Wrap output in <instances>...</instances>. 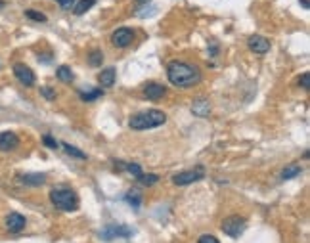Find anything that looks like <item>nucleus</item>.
<instances>
[{
  "label": "nucleus",
  "mask_w": 310,
  "mask_h": 243,
  "mask_svg": "<svg viewBox=\"0 0 310 243\" xmlns=\"http://www.w3.org/2000/svg\"><path fill=\"white\" fill-rule=\"evenodd\" d=\"M167 77H169L171 84L178 86V89H190V86H195L201 82V71L195 65L184 63L178 59H174L167 65Z\"/></svg>",
  "instance_id": "1"
},
{
  "label": "nucleus",
  "mask_w": 310,
  "mask_h": 243,
  "mask_svg": "<svg viewBox=\"0 0 310 243\" xmlns=\"http://www.w3.org/2000/svg\"><path fill=\"white\" fill-rule=\"evenodd\" d=\"M167 115L159 109H150L136 113L129 119V126L134 130H150V128H157V126L165 125Z\"/></svg>",
  "instance_id": "2"
},
{
  "label": "nucleus",
  "mask_w": 310,
  "mask_h": 243,
  "mask_svg": "<svg viewBox=\"0 0 310 243\" xmlns=\"http://www.w3.org/2000/svg\"><path fill=\"white\" fill-rule=\"evenodd\" d=\"M52 205L59 211H77L79 209V195L69 188H56L50 192Z\"/></svg>",
  "instance_id": "3"
},
{
  "label": "nucleus",
  "mask_w": 310,
  "mask_h": 243,
  "mask_svg": "<svg viewBox=\"0 0 310 243\" xmlns=\"http://www.w3.org/2000/svg\"><path fill=\"white\" fill-rule=\"evenodd\" d=\"M247 228V222L243 216H239V214H232L228 218H224L222 220V232L226 234L228 237H239Z\"/></svg>",
  "instance_id": "4"
},
{
  "label": "nucleus",
  "mask_w": 310,
  "mask_h": 243,
  "mask_svg": "<svg viewBox=\"0 0 310 243\" xmlns=\"http://www.w3.org/2000/svg\"><path fill=\"white\" fill-rule=\"evenodd\" d=\"M203 178H205V169L199 165V167H194V169H190V170H182L178 174H174L173 184L174 186H190V184H194V182L203 180Z\"/></svg>",
  "instance_id": "5"
},
{
  "label": "nucleus",
  "mask_w": 310,
  "mask_h": 243,
  "mask_svg": "<svg viewBox=\"0 0 310 243\" xmlns=\"http://www.w3.org/2000/svg\"><path fill=\"white\" fill-rule=\"evenodd\" d=\"M132 40H134V31L129 29V27H121L111 35V42L117 48H129L132 45Z\"/></svg>",
  "instance_id": "6"
},
{
  "label": "nucleus",
  "mask_w": 310,
  "mask_h": 243,
  "mask_svg": "<svg viewBox=\"0 0 310 243\" xmlns=\"http://www.w3.org/2000/svg\"><path fill=\"white\" fill-rule=\"evenodd\" d=\"M14 75L17 77V81L22 82V84H25V86H33L35 84V73L25 63H15Z\"/></svg>",
  "instance_id": "7"
},
{
  "label": "nucleus",
  "mask_w": 310,
  "mask_h": 243,
  "mask_svg": "<svg viewBox=\"0 0 310 243\" xmlns=\"http://www.w3.org/2000/svg\"><path fill=\"white\" fill-rule=\"evenodd\" d=\"M247 46H249L251 52L262 56V54H266V52L270 50V40L260 37V35H253V37H249V40H247Z\"/></svg>",
  "instance_id": "8"
},
{
  "label": "nucleus",
  "mask_w": 310,
  "mask_h": 243,
  "mask_svg": "<svg viewBox=\"0 0 310 243\" xmlns=\"http://www.w3.org/2000/svg\"><path fill=\"white\" fill-rule=\"evenodd\" d=\"M165 94H167V89L163 84H159V82H148L144 86V96L148 98V100H152V102H159Z\"/></svg>",
  "instance_id": "9"
},
{
  "label": "nucleus",
  "mask_w": 310,
  "mask_h": 243,
  "mask_svg": "<svg viewBox=\"0 0 310 243\" xmlns=\"http://www.w3.org/2000/svg\"><path fill=\"white\" fill-rule=\"evenodd\" d=\"M134 234V230H130L129 226H109L101 232V237L109 241V239H113V237H129Z\"/></svg>",
  "instance_id": "10"
},
{
  "label": "nucleus",
  "mask_w": 310,
  "mask_h": 243,
  "mask_svg": "<svg viewBox=\"0 0 310 243\" xmlns=\"http://www.w3.org/2000/svg\"><path fill=\"white\" fill-rule=\"evenodd\" d=\"M6 228L8 232H12V234L22 232V230L25 228V216L19 213H10L6 216Z\"/></svg>",
  "instance_id": "11"
},
{
  "label": "nucleus",
  "mask_w": 310,
  "mask_h": 243,
  "mask_svg": "<svg viewBox=\"0 0 310 243\" xmlns=\"http://www.w3.org/2000/svg\"><path fill=\"white\" fill-rule=\"evenodd\" d=\"M19 144V138L15 132H2L0 134V151H12Z\"/></svg>",
  "instance_id": "12"
},
{
  "label": "nucleus",
  "mask_w": 310,
  "mask_h": 243,
  "mask_svg": "<svg viewBox=\"0 0 310 243\" xmlns=\"http://www.w3.org/2000/svg\"><path fill=\"white\" fill-rule=\"evenodd\" d=\"M192 113L197 115V117H209L211 115L209 100H205V98H197V100H194V103H192Z\"/></svg>",
  "instance_id": "13"
},
{
  "label": "nucleus",
  "mask_w": 310,
  "mask_h": 243,
  "mask_svg": "<svg viewBox=\"0 0 310 243\" xmlns=\"http://www.w3.org/2000/svg\"><path fill=\"white\" fill-rule=\"evenodd\" d=\"M19 182L25 186H31V188H36V186H43L44 182H46V174H40V172L22 174V176H19Z\"/></svg>",
  "instance_id": "14"
},
{
  "label": "nucleus",
  "mask_w": 310,
  "mask_h": 243,
  "mask_svg": "<svg viewBox=\"0 0 310 243\" xmlns=\"http://www.w3.org/2000/svg\"><path fill=\"white\" fill-rule=\"evenodd\" d=\"M115 79H117V71L115 67H108V69H104L98 77V82H100L101 89H109V86H113L115 84Z\"/></svg>",
  "instance_id": "15"
},
{
  "label": "nucleus",
  "mask_w": 310,
  "mask_h": 243,
  "mask_svg": "<svg viewBox=\"0 0 310 243\" xmlns=\"http://www.w3.org/2000/svg\"><path fill=\"white\" fill-rule=\"evenodd\" d=\"M301 172H303V167H301L299 163H291V165H287L285 169L281 170V178H283V180H291V178L299 176Z\"/></svg>",
  "instance_id": "16"
},
{
  "label": "nucleus",
  "mask_w": 310,
  "mask_h": 243,
  "mask_svg": "<svg viewBox=\"0 0 310 243\" xmlns=\"http://www.w3.org/2000/svg\"><path fill=\"white\" fill-rule=\"evenodd\" d=\"M96 4V0H77V4H75V8H73V14L75 15H82L87 14L88 10Z\"/></svg>",
  "instance_id": "17"
},
{
  "label": "nucleus",
  "mask_w": 310,
  "mask_h": 243,
  "mask_svg": "<svg viewBox=\"0 0 310 243\" xmlns=\"http://www.w3.org/2000/svg\"><path fill=\"white\" fill-rule=\"evenodd\" d=\"M125 199H127V203H129V205H132L134 207V209H138V207L142 205V193L138 192V190H130L129 193H127V195H125Z\"/></svg>",
  "instance_id": "18"
},
{
  "label": "nucleus",
  "mask_w": 310,
  "mask_h": 243,
  "mask_svg": "<svg viewBox=\"0 0 310 243\" xmlns=\"http://www.w3.org/2000/svg\"><path fill=\"white\" fill-rule=\"evenodd\" d=\"M56 75H58V79L61 82H65V84H69V82H73V71L69 69L67 65H61V67H58V71H56Z\"/></svg>",
  "instance_id": "19"
},
{
  "label": "nucleus",
  "mask_w": 310,
  "mask_h": 243,
  "mask_svg": "<svg viewBox=\"0 0 310 243\" xmlns=\"http://www.w3.org/2000/svg\"><path fill=\"white\" fill-rule=\"evenodd\" d=\"M136 180H138V184H142V186H153L159 182V176L157 174H152V172H150V174H144V172H142Z\"/></svg>",
  "instance_id": "20"
},
{
  "label": "nucleus",
  "mask_w": 310,
  "mask_h": 243,
  "mask_svg": "<svg viewBox=\"0 0 310 243\" xmlns=\"http://www.w3.org/2000/svg\"><path fill=\"white\" fill-rule=\"evenodd\" d=\"M64 149H65V153L75 157V159H80V161H85V159H87V153H82L80 149H77V147L71 146V144H64Z\"/></svg>",
  "instance_id": "21"
},
{
  "label": "nucleus",
  "mask_w": 310,
  "mask_h": 243,
  "mask_svg": "<svg viewBox=\"0 0 310 243\" xmlns=\"http://www.w3.org/2000/svg\"><path fill=\"white\" fill-rule=\"evenodd\" d=\"M101 61H104V54H101V50H92L88 54V63L92 67L101 65Z\"/></svg>",
  "instance_id": "22"
},
{
  "label": "nucleus",
  "mask_w": 310,
  "mask_h": 243,
  "mask_svg": "<svg viewBox=\"0 0 310 243\" xmlns=\"http://www.w3.org/2000/svg\"><path fill=\"white\" fill-rule=\"evenodd\" d=\"M104 92L101 89H94V90H88V92H80V100H85V102H94V100H98Z\"/></svg>",
  "instance_id": "23"
},
{
  "label": "nucleus",
  "mask_w": 310,
  "mask_h": 243,
  "mask_svg": "<svg viewBox=\"0 0 310 243\" xmlns=\"http://www.w3.org/2000/svg\"><path fill=\"white\" fill-rule=\"evenodd\" d=\"M25 15H27L29 19H33V21H40V23L46 21V15H44L43 12H36V10H25Z\"/></svg>",
  "instance_id": "24"
},
{
  "label": "nucleus",
  "mask_w": 310,
  "mask_h": 243,
  "mask_svg": "<svg viewBox=\"0 0 310 243\" xmlns=\"http://www.w3.org/2000/svg\"><path fill=\"white\" fill-rule=\"evenodd\" d=\"M125 167H127V170H129L130 174H134L136 178L142 174V167H140L138 163H129V165H125Z\"/></svg>",
  "instance_id": "25"
},
{
  "label": "nucleus",
  "mask_w": 310,
  "mask_h": 243,
  "mask_svg": "<svg viewBox=\"0 0 310 243\" xmlns=\"http://www.w3.org/2000/svg\"><path fill=\"white\" fill-rule=\"evenodd\" d=\"M43 142L46 147H50V149H58V142L52 138L50 134H46V136H43Z\"/></svg>",
  "instance_id": "26"
},
{
  "label": "nucleus",
  "mask_w": 310,
  "mask_h": 243,
  "mask_svg": "<svg viewBox=\"0 0 310 243\" xmlns=\"http://www.w3.org/2000/svg\"><path fill=\"white\" fill-rule=\"evenodd\" d=\"M40 94H43L46 100H56V92H54V89H50V86H44V89H40Z\"/></svg>",
  "instance_id": "27"
},
{
  "label": "nucleus",
  "mask_w": 310,
  "mask_h": 243,
  "mask_svg": "<svg viewBox=\"0 0 310 243\" xmlns=\"http://www.w3.org/2000/svg\"><path fill=\"white\" fill-rule=\"evenodd\" d=\"M155 12H157V10H155V8H142V10H138V15H140V17H150V15L152 14H155Z\"/></svg>",
  "instance_id": "28"
},
{
  "label": "nucleus",
  "mask_w": 310,
  "mask_h": 243,
  "mask_svg": "<svg viewBox=\"0 0 310 243\" xmlns=\"http://www.w3.org/2000/svg\"><path fill=\"white\" fill-rule=\"evenodd\" d=\"M197 243H220V241H218L215 236H209V234H207V236L199 237V239H197Z\"/></svg>",
  "instance_id": "29"
},
{
  "label": "nucleus",
  "mask_w": 310,
  "mask_h": 243,
  "mask_svg": "<svg viewBox=\"0 0 310 243\" xmlns=\"http://www.w3.org/2000/svg\"><path fill=\"white\" fill-rule=\"evenodd\" d=\"M301 86H303L304 90H310V75L308 73L301 75Z\"/></svg>",
  "instance_id": "30"
},
{
  "label": "nucleus",
  "mask_w": 310,
  "mask_h": 243,
  "mask_svg": "<svg viewBox=\"0 0 310 243\" xmlns=\"http://www.w3.org/2000/svg\"><path fill=\"white\" fill-rule=\"evenodd\" d=\"M73 2H75V0H59L61 8H65V10H67V8H71V6H73Z\"/></svg>",
  "instance_id": "31"
},
{
  "label": "nucleus",
  "mask_w": 310,
  "mask_h": 243,
  "mask_svg": "<svg viewBox=\"0 0 310 243\" xmlns=\"http://www.w3.org/2000/svg\"><path fill=\"white\" fill-rule=\"evenodd\" d=\"M301 2H303V6L306 8V10H308V2H306V0H301Z\"/></svg>",
  "instance_id": "32"
},
{
  "label": "nucleus",
  "mask_w": 310,
  "mask_h": 243,
  "mask_svg": "<svg viewBox=\"0 0 310 243\" xmlns=\"http://www.w3.org/2000/svg\"><path fill=\"white\" fill-rule=\"evenodd\" d=\"M4 6H6V4H4V0H0V10H2Z\"/></svg>",
  "instance_id": "33"
},
{
  "label": "nucleus",
  "mask_w": 310,
  "mask_h": 243,
  "mask_svg": "<svg viewBox=\"0 0 310 243\" xmlns=\"http://www.w3.org/2000/svg\"><path fill=\"white\" fill-rule=\"evenodd\" d=\"M138 2H140V4H148V2H150V0H138Z\"/></svg>",
  "instance_id": "34"
},
{
  "label": "nucleus",
  "mask_w": 310,
  "mask_h": 243,
  "mask_svg": "<svg viewBox=\"0 0 310 243\" xmlns=\"http://www.w3.org/2000/svg\"><path fill=\"white\" fill-rule=\"evenodd\" d=\"M58 2H59V0H58Z\"/></svg>",
  "instance_id": "35"
}]
</instances>
